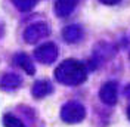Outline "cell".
I'll return each mask as SVG.
<instances>
[{"instance_id":"1","label":"cell","mask_w":130,"mask_h":127,"mask_svg":"<svg viewBox=\"0 0 130 127\" xmlns=\"http://www.w3.org/2000/svg\"><path fill=\"white\" fill-rule=\"evenodd\" d=\"M55 78L67 86H77L86 80V67L77 59H67L55 70Z\"/></svg>"},{"instance_id":"2","label":"cell","mask_w":130,"mask_h":127,"mask_svg":"<svg viewBox=\"0 0 130 127\" xmlns=\"http://www.w3.org/2000/svg\"><path fill=\"white\" fill-rule=\"evenodd\" d=\"M84 117H86V109L78 102H68L61 109V118L68 124L80 123L84 120Z\"/></svg>"},{"instance_id":"3","label":"cell","mask_w":130,"mask_h":127,"mask_svg":"<svg viewBox=\"0 0 130 127\" xmlns=\"http://www.w3.org/2000/svg\"><path fill=\"white\" fill-rule=\"evenodd\" d=\"M50 30L49 25L44 22H36L31 24L30 27H27V30L24 31V39L27 40V43H36L39 40L47 37Z\"/></svg>"},{"instance_id":"4","label":"cell","mask_w":130,"mask_h":127,"mask_svg":"<svg viewBox=\"0 0 130 127\" xmlns=\"http://www.w3.org/2000/svg\"><path fill=\"white\" fill-rule=\"evenodd\" d=\"M34 56L41 64H52L58 58V47L53 43H44L34 50Z\"/></svg>"},{"instance_id":"5","label":"cell","mask_w":130,"mask_h":127,"mask_svg":"<svg viewBox=\"0 0 130 127\" xmlns=\"http://www.w3.org/2000/svg\"><path fill=\"white\" fill-rule=\"evenodd\" d=\"M117 96H118V89H117L115 81H108L101 87L99 98L106 105H115L117 103Z\"/></svg>"},{"instance_id":"6","label":"cell","mask_w":130,"mask_h":127,"mask_svg":"<svg viewBox=\"0 0 130 127\" xmlns=\"http://www.w3.org/2000/svg\"><path fill=\"white\" fill-rule=\"evenodd\" d=\"M22 80L15 72H5L0 77V89L2 90H15L21 86Z\"/></svg>"},{"instance_id":"7","label":"cell","mask_w":130,"mask_h":127,"mask_svg":"<svg viewBox=\"0 0 130 127\" xmlns=\"http://www.w3.org/2000/svg\"><path fill=\"white\" fill-rule=\"evenodd\" d=\"M78 0H56L55 3V13L59 18H65L73 12L77 6Z\"/></svg>"},{"instance_id":"8","label":"cell","mask_w":130,"mask_h":127,"mask_svg":"<svg viewBox=\"0 0 130 127\" xmlns=\"http://www.w3.org/2000/svg\"><path fill=\"white\" fill-rule=\"evenodd\" d=\"M31 93L36 98H44L49 93H52V84L49 81H46V80H39V81L34 83V86L31 89Z\"/></svg>"},{"instance_id":"9","label":"cell","mask_w":130,"mask_h":127,"mask_svg":"<svg viewBox=\"0 0 130 127\" xmlns=\"http://www.w3.org/2000/svg\"><path fill=\"white\" fill-rule=\"evenodd\" d=\"M13 62H15L18 67H21V68H22L27 74H30V75H32V74L36 72V68H34V65H32V61L30 59V56L25 55V53H18V55L13 58Z\"/></svg>"},{"instance_id":"10","label":"cell","mask_w":130,"mask_h":127,"mask_svg":"<svg viewBox=\"0 0 130 127\" xmlns=\"http://www.w3.org/2000/svg\"><path fill=\"white\" fill-rule=\"evenodd\" d=\"M62 36L68 43H75V41H78L81 39L83 31H81V28L78 25H68V27H65Z\"/></svg>"},{"instance_id":"11","label":"cell","mask_w":130,"mask_h":127,"mask_svg":"<svg viewBox=\"0 0 130 127\" xmlns=\"http://www.w3.org/2000/svg\"><path fill=\"white\" fill-rule=\"evenodd\" d=\"M3 126L5 127H25V124L19 118H16L12 114H5L3 115Z\"/></svg>"},{"instance_id":"12","label":"cell","mask_w":130,"mask_h":127,"mask_svg":"<svg viewBox=\"0 0 130 127\" xmlns=\"http://www.w3.org/2000/svg\"><path fill=\"white\" fill-rule=\"evenodd\" d=\"M12 2H13V5L16 6V9H19L21 12L31 10L36 6V3H37V0H12Z\"/></svg>"},{"instance_id":"13","label":"cell","mask_w":130,"mask_h":127,"mask_svg":"<svg viewBox=\"0 0 130 127\" xmlns=\"http://www.w3.org/2000/svg\"><path fill=\"white\" fill-rule=\"evenodd\" d=\"M102 3H105V5H117L120 0H101Z\"/></svg>"},{"instance_id":"14","label":"cell","mask_w":130,"mask_h":127,"mask_svg":"<svg viewBox=\"0 0 130 127\" xmlns=\"http://www.w3.org/2000/svg\"><path fill=\"white\" fill-rule=\"evenodd\" d=\"M126 96H129V98H130V84L126 87Z\"/></svg>"},{"instance_id":"15","label":"cell","mask_w":130,"mask_h":127,"mask_svg":"<svg viewBox=\"0 0 130 127\" xmlns=\"http://www.w3.org/2000/svg\"><path fill=\"white\" fill-rule=\"evenodd\" d=\"M127 117H129V120H130V105H129V108H127Z\"/></svg>"}]
</instances>
